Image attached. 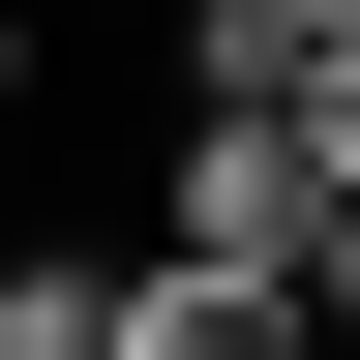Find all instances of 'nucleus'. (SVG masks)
Instances as JSON below:
<instances>
[{
	"label": "nucleus",
	"instance_id": "obj_3",
	"mask_svg": "<svg viewBox=\"0 0 360 360\" xmlns=\"http://www.w3.org/2000/svg\"><path fill=\"white\" fill-rule=\"evenodd\" d=\"M0 360H120V270H0Z\"/></svg>",
	"mask_w": 360,
	"mask_h": 360
},
{
	"label": "nucleus",
	"instance_id": "obj_1",
	"mask_svg": "<svg viewBox=\"0 0 360 360\" xmlns=\"http://www.w3.org/2000/svg\"><path fill=\"white\" fill-rule=\"evenodd\" d=\"M150 240H210V270H300V240H330V180H300V120H270V90H180Z\"/></svg>",
	"mask_w": 360,
	"mask_h": 360
},
{
	"label": "nucleus",
	"instance_id": "obj_6",
	"mask_svg": "<svg viewBox=\"0 0 360 360\" xmlns=\"http://www.w3.org/2000/svg\"><path fill=\"white\" fill-rule=\"evenodd\" d=\"M300 330H360V180H330V240H300Z\"/></svg>",
	"mask_w": 360,
	"mask_h": 360
},
{
	"label": "nucleus",
	"instance_id": "obj_2",
	"mask_svg": "<svg viewBox=\"0 0 360 360\" xmlns=\"http://www.w3.org/2000/svg\"><path fill=\"white\" fill-rule=\"evenodd\" d=\"M120 360H330V330H300V270H210V240H150V270H120Z\"/></svg>",
	"mask_w": 360,
	"mask_h": 360
},
{
	"label": "nucleus",
	"instance_id": "obj_5",
	"mask_svg": "<svg viewBox=\"0 0 360 360\" xmlns=\"http://www.w3.org/2000/svg\"><path fill=\"white\" fill-rule=\"evenodd\" d=\"M300 30H360V0H210V60H180V90H270Z\"/></svg>",
	"mask_w": 360,
	"mask_h": 360
},
{
	"label": "nucleus",
	"instance_id": "obj_4",
	"mask_svg": "<svg viewBox=\"0 0 360 360\" xmlns=\"http://www.w3.org/2000/svg\"><path fill=\"white\" fill-rule=\"evenodd\" d=\"M270 120H300V180H360V30H300V60H270Z\"/></svg>",
	"mask_w": 360,
	"mask_h": 360
},
{
	"label": "nucleus",
	"instance_id": "obj_7",
	"mask_svg": "<svg viewBox=\"0 0 360 360\" xmlns=\"http://www.w3.org/2000/svg\"><path fill=\"white\" fill-rule=\"evenodd\" d=\"M0 120H30V0H0Z\"/></svg>",
	"mask_w": 360,
	"mask_h": 360
}]
</instances>
